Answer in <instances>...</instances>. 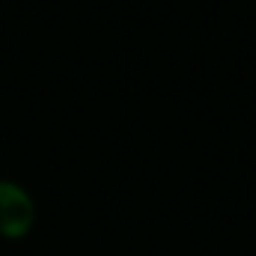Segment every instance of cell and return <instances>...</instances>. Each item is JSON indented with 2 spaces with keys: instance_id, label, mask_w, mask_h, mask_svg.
<instances>
[{
  "instance_id": "obj_1",
  "label": "cell",
  "mask_w": 256,
  "mask_h": 256,
  "mask_svg": "<svg viewBox=\"0 0 256 256\" xmlns=\"http://www.w3.org/2000/svg\"><path fill=\"white\" fill-rule=\"evenodd\" d=\"M33 224V202L15 185H0V232L24 236Z\"/></svg>"
}]
</instances>
